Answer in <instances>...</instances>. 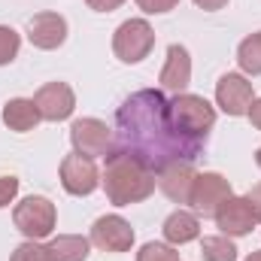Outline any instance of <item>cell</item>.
Segmentation results:
<instances>
[{
	"mask_svg": "<svg viewBox=\"0 0 261 261\" xmlns=\"http://www.w3.org/2000/svg\"><path fill=\"white\" fill-rule=\"evenodd\" d=\"M9 261H46V246H40L37 240H24L21 246H15Z\"/></svg>",
	"mask_w": 261,
	"mask_h": 261,
	"instance_id": "cell-23",
	"label": "cell"
},
{
	"mask_svg": "<svg viewBox=\"0 0 261 261\" xmlns=\"http://www.w3.org/2000/svg\"><path fill=\"white\" fill-rule=\"evenodd\" d=\"M18 46H21V40H18V34L12 31V28H6V24H0V67L9 64L15 55H18Z\"/></svg>",
	"mask_w": 261,
	"mask_h": 261,
	"instance_id": "cell-22",
	"label": "cell"
},
{
	"mask_svg": "<svg viewBox=\"0 0 261 261\" xmlns=\"http://www.w3.org/2000/svg\"><path fill=\"white\" fill-rule=\"evenodd\" d=\"M195 176L197 173H195V167H192V161H170V164L158 167V189L170 197L173 203H189Z\"/></svg>",
	"mask_w": 261,
	"mask_h": 261,
	"instance_id": "cell-13",
	"label": "cell"
},
{
	"mask_svg": "<svg viewBox=\"0 0 261 261\" xmlns=\"http://www.w3.org/2000/svg\"><path fill=\"white\" fill-rule=\"evenodd\" d=\"M28 40L37 49H58L67 40V21L58 12H40L28 21Z\"/></svg>",
	"mask_w": 261,
	"mask_h": 261,
	"instance_id": "cell-14",
	"label": "cell"
},
{
	"mask_svg": "<svg viewBox=\"0 0 261 261\" xmlns=\"http://www.w3.org/2000/svg\"><path fill=\"white\" fill-rule=\"evenodd\" d=\"M246 203H249V210H252V216L261 222V182L258 186H252L249 192H246Z\"/></svg>",
	"mask_w": 261,
	"mask_h": 261,
	"instance_id": "cell-26",
	"label": "cell"
},
{
	"mask_svg": "<svg viewBox=\"0 0 261 261\" xmlns=\"http://www.w3.org/2000/svg\"><path fill=\"white\" fill-rule=\"evenodd\" d=\"M70 143L79 155H88V158H97V155L107 158L116 149L113 128H107V122L100 119H76L70 125Z\"/></svg>",
	"mask_w": 261,
	"mask_h": 261,
	"instance_id": "cell-6",
	"label": "cell"
},
{
	"mask_svg": "<svg viewBox=\"0 0 261 261\" xmlns=\"http://www.w3.org/2000/svg\"><path fill=\"white\" fill-rule=\"evenodd\" d=\"M195 3L200 6V9H210V12H216V9H222L228 0H195Z\"/></svg>",
	"mask_w": 261,
	"mask_h": 261,
	"instance_id": "cell-29",
	"label": "cell"
},
{
	"mask_svg": "<svg viewBox=\"0 0 261 261\" xmlns=\"http://www.w3.org/2000/svg\"><path fill=\"white\" fill-rule=\"evenodd\" d=\"M255 164L261 167V146H258V152H255Z\"/></svg>",
	"mask_w": 261,
	"mask_h": 261,
	"instance_id": "cell-31",
	"label": "cell"
},
{
	"mask_svg": "<svg viewBox=\"0 0 261 261\" xmlns=\"http://www.w3.org/2000/svg\"><path fill=\"white\" fill-rule=\"evenodd\" d=\"M158 82H161V88H167V91H176V94L186 91V85L192 82V58H189L186 46H176V43H173V46L167 49V61L161 67Z\"/></svg>",
	"mask_w": 261,
	"mask_h": 261,
	"instance_id": "cell-15",
	"label": "cell"
},
{
	"mask_svg": "<svg viewBox=\"0 0 261 261\" xmlns=\"http://www.w3.org/2000/svg\"><path fill=\"white\" fill-rule=\"evenodd\" d=\"M88 246L91 240H85L82 234H58L46 243V261H85Z\"/></svg>",
	"mask_w": 261,
	"mask_h": 261,
	"instance_id": "cell-18",
	"label": "cell"
},
{
	"mask_svg": "<svg viewBox=\"0 0 261 261\" xmlns=\"http://www.w3.org/2000/svg\"><path fill=\"white\" fill-rule=\"evenodd\" d=\"M18 195V179L15 176H0V210L9 206Z\"/></svg>",
	"mask_w": 261,
	"mask_h": 261,
	"instance_id": "cell-25",
	"label": "cell"
},
{
	"mask_svg": "<svg viewBox=\"0 0 261 261\" xmlns=\"http://www.w3.org/2000/svg\"><path fill=\"white\" fill-rule=\"evenodd\" d=\"M152 46H155V31H152V24L146 18H128L113 34V52L125 64L143 61L152 52Z\"/></svg>",
	"mask_w": 261,
	"mask_h": 261,
	"instance_id": "cell-5",
	"label": "cell"
},
{
	"mask_svg": "<svg viewBox=\"0 0 261 261\" xmlns=\"http://www.w3.org/2000/svg\"><path fill=\"white\" fill-rule=\"evenodd\" d=\"M137 261H179V252L170 243H146L137 252Z\"/></svg>",
	"mask_w": 261,
	"mask_h": 261,
	"instance_id": "cell-21",
	"label": "cell"
},
{
	"mask_svg": "<svg viewBox=\"0 0 261 261\" xmlns=\"http://www.w3.org/2000/svg\"><path fill=\"white\" fill-rule=\"evenodd\" d=\"M213 219H216V225H219V231L225 237H246L258 225V219L252 216L246 197H234V195L219 203V210H216Z\"/></svg>",
	"mask_w": 261,
	"mask_h": 261,
	"instance_id": "cell-12",
	"label": "cell"
},
{
	"mask_svg": "<svg viewBox=\"0 0 261 261\" xmlns=\"http://www.w3.org/2000/svg\"><path fill=\"white\" fill-rule=\"evenodd\" d=\"M246 261H261V249H258V252H249V258H246Z\"/></svg>",
	"mask_w": 261,
	"mask_h": 261,
	"instance_id": "cell-30",
	"label": "cell"
},
{
	"mask_svg": "<svg viewBox=\"0 0 261 261\" xmlns=\"http://www.w3.org/2000/svg\"><path fill=\"white\" fill-rule=\"evenodd\" d=\"M237 64H240L243 73H249V76H261V31L252 34V37H246V40L240 43V49H237Z\"/></svg>",
	"mask_w": 261,
	"mask_h": 261,
	"instance_id": "cell-19",
	"label": "cell"
},
{
	"mask_svg": "<svg viewBox=\"0 0 261 261\" xmlns=\"http://www.w3.org/2000/svg\"><path fill=\"white\" fill-rule=\"evenodd\" d=\"M94 12H113V9H119L125 0H85Z\"/></svg>",
	"mask_w": 261,
	"mask_h": 261,
	"instance_id": "cell-27",
	"label": "cell"
},
{
	"mask_svg": "<svg viewBox=\"0 0 261 261\" xmlns=\"http://www.w3.org/2000/svg\"><path fill=\"white\" fill-rule=\"evenodd\" d=\"M0 119H3V125H6L9 130L24 134V130L37 128V122H40V110H37L34 100H28V97H15V100H9V103L3 107Z\"/></svg>",
	"mask_w": 261,
	"mask_h": 261,
	"instance_id": "cell-17",
	"label": "cell"
},
{
	"mask_svg": "<svg viewBox=\"0 0 261 261\" xmlns=\"http://www.w3.org/2000/svg\"><path fill=\"white\" fill-rule=\"evenodd\" d=\"M91 243L103 252H128L134 246V228L122 216H100L91 225Z\"/></svg>",
	"mask_w": 261,
	"mask_h": 261,
	"instance_id": "cell-11",
	"label": "cell"
},
{
	"mask_svg": "<svg viewBox=\"0 0 261 261\" xmlns=\"http://www.w3.org/2000/svg\"><path fill=\"white\" fill-rule=\"evenodd\" d=\"M252 100H255V91H252V82L243 73H225L216 82V103L228 116H246Z\"/></svg>",
	"mask_w": 261,
	"mask_h": 261,
	"instance_id": "cell-8",
	"label": "cell"
},
{
	"mask_svg": "<svg viewBox=\"0 0 261 261\" xmlns=\"http://www.w3.org/2000/svg\"><path fill=\"white\" fill-rule=\"evenodd\" d=\"M100 186H103V192L110 197V203L130 206V203L146 200L155 192L158 173L143 155L116 146L107 155V164H103V173H100Z\"/></svg>",
	"mask_w": 261,
	"mask_h": 261,
	"instance_id": "cell-2",
	"label": "cell"
},
{
	"mask_svg": "<svg viewBox=\"0 0 261 261\" xmlns=\"http://www.w3.org/2000/svg\"><path fill=\"white\" fill-rule=\"evenodd\" d=\"M55 203L49 197H40V195H31L24 197L21 203H15L12 210V222L15 228L28 237V240H43L55 231Z\"/></svg>",
	"mask_w": 261,
	"mask_h": 261,
	"instance_id": "cell-4",
	"label": "cell"
},
{
	"mask_svg": "<svg viewBox=\"0 0 261 261\" xmlns=\"http://www.w3.org/2000/svg\"><path fill=\"white\" fill-rule=\"evenodd\" d=\"M164 240L170 243V246H182V243H192L200 237V222H197L195 213H189V210H176V213H170L167 216V222H164Z\"/></svg>",
	"mask_w": 261,
	"mask_h": 261,
	"instance_id": "cell-16",
	"label": "cell"
},
{
	"mask_svg": "<svg viewBox=\"0 0 261 261\" xmlns=\"http://www.w3.org/2000/svg\"><path fill=\"white\" fill-rule=\"evenodd\" d=\"M167 119L176 134H182L186 140L203 143L210 128L216 125V110L210 107L206 97L200 94H176L173 100H167Z\"/></svg>",
	"mask_w": 261,
	"mask_h": 261,
	"instance_id": "cell-3",
	"label": "cell"
},
{
	"mask_svg": "<svg viewBox=\"0 0 261 261\" xmlns=\"http://www.w3.org/2000/svg\"><path fill=\"white\" fill-rule=\"evenodd\" d=\"M34 103L40 110V119L46 122H64L76 110V94L67 82H49L34 94Z\"/></svg>",
	"mask_w": 261,
	"mask_h": 261,
	"instance_id": "cell-10",
	"label": "cell"
},
{
	"mask_svg": "<svg viewBox=\"0 0 261 261\" xmlns=\"http://www.w3.org/2000/svg\"><path fill=\"white\" fill-rule=\"evenodd\" d=\"M246 116H249L252 128L261 130V97H258V100H252V107H249V113H246Z\"/></svg>",
	"mask_w": 261,
	"mask_h": 261,
	"instance_id": "cell-28",
	"label": "cell"
},
{
	"mask_svg": "<svg viewBox=\"0 0 261 261\" xmlns=\"http://www.w3.org/2000/svg\"><path fill=\"white\" fill-rule=\"evenodd\" d=\"M200 255L203 261H237V246L225 234H216V237H203Z\"/></svg>",
	"mask_w": 261,
	"mask_h": 261,
	"instance_id": "cell-20",
	"label": "cell"
},
{
	"mask_svg": "<svg viewBox=\"0 0 261 261\" xmlns=\"http://www.w3.org/2000/svg\"><path fill=\"white\" fill-rule=\"evenodd\" d=\"M234 195L231 192V182L222 176V173H197L195 182H192V195H189V206L195 210V216H216L219 203L228 200Z\"/></svg>",
	"mask_w": 261,
	"mask_h": 261,
	"instance_id": "cell-7",
	"label": "cell"
},
{
	"mask_svg": "<svg viewBox=\"0 0 261 261\" xmlns=\"http://www.w3.org/2000/svg\"><path fill=\"white\" fill-rule=\"evenodd\" d=\"M116 122H119V140H122L119 146L143 155L155 167V173H158V167H164L170 161H195L203 146V143L186 140L182 134L173 130L170 119H167V100L155 88H143V91L130 94L119 107Z\"/></svg>",
	"mask_w": 261,
	"mask_h": 261,
	"instance_id": "cell-1",
	"label": "cell"
},
{
	"mask_svg": "<svg viewBox=\"0 0 261 261\" xmlns=\"http://www.w3.org/2000/svg\"><path fill=\"white\" fill-rule=\"evenodd\" d=\"M61 186H64V192H70V195H76V197L91 195L100 186V173L94 167V158L79 155V152L67 155L64 161H61Z\"/></svg>",
	"mask_w": 261,
	"mask_h": 261,
	"instance_id": "cell-9",
	"label": "cell"
},
{
	"mask_svg": "<svg viewBox=\"0 0 261 261\" xmlns=\"http://www.w3.org/2000/svg\"><path fill=\"white\" fill-rule=\"evenodd\" d=\"M137 6L149 15H161V12H170L179 6V0H137Z\"/></svg>",
	"mask_w": 261,
	"mask_h": 261,
	"instance_id": "cell-24",
	"label": "cell"
}]
</instances>
